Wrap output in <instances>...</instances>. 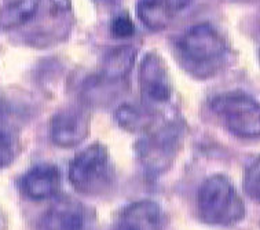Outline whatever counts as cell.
Masks as SVG:
<instances>
[{"instance_id": "cell-1", "label": "cell", "mask_w": 260, "mask_h": 230, "mask_svg": "<svg viewBox=\"0 0 260 230\" xmlns=\"http://www.w3.org/2000/svg\"><path fill=\"white\" fill-rule=\"evenodd\" d=\"M178 51L187 69L200 77H209L220 69L227 55V44L211 24L191 26L178 42Z\"/></svg>"}, {"instance_id": "cell-2", "label": "cell", "mask_w": 260, "mask_h": 230, "mask_svg": "<svg viewBox=\"0 0 260 230\" xmlns=\"http://www.w3.org/2000/svg\"><path fill=\"white\" fill-rule=\"evenodd\" d=\"M200 218L208 225L230 226L245 216V206L233 186L223 175L205 179L197 194Z\"/></svg>"}, {"instance_id": "cell-3", "label": "cell", "mask_w": 260, "mask_h": 230, "mask_svg": "<svg viewBox=\"0 0 260 230\" xmlns=\"http://www.w3.org/2000/svg\"><path fill=\"white\" fill-rule=\"evenodd\" d=\"M69 181L84 196H101L112 188L114 169L108 149L92 143L77 153L69 167Z\"/></svg>"}, {"instance_id": "cell-4", "label": "cell", "mask_w": 260, "mask_h": 230, "mask_svg": "<svg viewBox=\"0 0 260 230\" xmlns=\"http://www.w3.org/2000/svg\"><path fill=\"white\" fill-rule=\"evenodd\" d=\"M213 113L223 126L241 138H260V102L241 91L216 95L211 101Z\"/></svg>"}, {"instance_id": "cell-5", "label": "cell", "mask_w": 260, "mask_h": 230, "mask_svg": "<svg viewBox=\"0 0 260 230\" xmlns=\"http://www.w3.org/2000/svg\"><path fill=\"white\" fill-rule=\"evenodd\" d=\"M183 135L180 124L170 123L150 131L138 142V159L149 177H157L170 168L182 148Z\"/></svg>"}, {"instance_id": "cell-6", "label": "cell", "mask_w": 260, "mask_h": 230, "mask_svg": "<svg viewBox=\"0 0 260 230\" xmlns=\"http://www.w3.org/2000/svg\"><path fill=\"white\" fill-rule=\"evenodd\" d=\"M139 85L147 108L151 109L170 101L172 97V83L160 55L154 52L145 55L139 69Z\"/></svg>"}, {"instance_id": "cell-7", "label": "cell", "mask_w": 260, "mask_h": 230, "mask_svg": "<svg viewBox=\"0 0 260 230\" xmlns=\"http://www.w3.org/2000/svg\"><path fill=\"white\" fill-rule=\"evenodd\" d=\"M90 223L84 204L69 196L57 198L43 216L44 230H87Z\"/></svg>"}, {"instance_id": "cell-8", "label": "cell", "mask_w": 260, "mask_h": 230, "mask_svg": "<svg viewBox=\"0 0 260 230\" xmlns=\"http://www.w3.org/2000/svg\"><path fill=\"white\" fill-rule=\"evenodd\" d=\"M90 122L84 112L77 109H65L58 112L50 123L51 141L61 148L80 145L88 136Z\"/></svg>"}, {"instance_id": "cell-9", "label": "cell", "mask_w": 260, "mask_h": 230, "mask_svg": "<svg viewBox=\"0 0 260 230\" xmlns=\"http://www.w3.org/2000/svg\"><path fill=\"white\" fill-rule=\"evenodd\" d=\"M190 5V0H138L137 14L153 32L170 26L171 22Z\"/></svg>"}, {"instance_id": "cell-10", "label": "cell", "mask_w": 260, "mask_h": 230, "mask_svg": "<svg viewBox=\"0 0 260 230\" xmlns=\"http://www.w3.org/2000/svg\"><path fill=\"white\" fill-rule=\"evenodd\" d=\"M21 188L32 200L54 197L61 188L59 169L52 164L35 165L22 177Z\"/></svg>"}, {"instance_id": "cell-11", "label": "cell", "mask_w": 260, "mask_h": 230, "mask_svg": "<svg viewBox=\"0 0 260 230\" xmlns=\"http://www.w3.org/2000/svg\"><path fill=\"white\" fill-rule=\"evenodd\" d=\"M120 218L139 230H164L166 218L157 203L151 200H139L124 208Z\"/></svg>"}, {"instance_id": "cell-12", "label": "cell", "mask_w": 260, "mask_h": 230, "mask_svg": "<svg viewBox=\"0 0 260 230\" xmlns=\"http://www.w3.org/2000/svg\"><path fill=\"white\" fill-rule=\"evenodd\" d=\"M42 3L43 0H7L0 7V28L13 31L32 22L38 17Z\"/></svg>"}, {"instance_id": "cell-13", "label": "cell", "mask_w": 260, "mask_h": 230, "mask_svg": "<svg viewBox=\"0 0 260 230\" xmlns=\"http://www.w3.org/2000/svg\"><path fill=\"white\" fill-rule=\"evenodd\" d=\"M137 60V50L133 46L113 48L104 58L101 76L108 81H117L127 77Z\"/></svg>"}, {"instance_id": "cell-14", "label": "cell", "mask_w": 260, "mask_h": 230, "mask_svg": "<svg viewBox=\"0 0 260 230\" xmlns=\"http://www.w3.org/2000/svg\"><path fill=\"white\" fill-rule=\"evenodd\" d=\"M118 124L129 132H147L154 126V112L150 108L124 105L116 113Z\"/></svg>"}, {"instance_id": "cell-15", "label": "cell", "mask_w": 260, "mask_h": 230, "mask_svg": "<svg viewBox=\"0 0 260 230\" xmlns=\"http://www.w3.org/2000/svg\"><path fill=\"white\" fill-rule=\"evenodd\" d=\"M244 189L249 197L260 203V157L253 160L252 164L246 168Z\"/></svg>"}, {"instance_id": "cell-16", "label": "cell", "mask_w": 260, "mask_h": 230, "mask_svg": "<svg viewBox=\"0 0 260 230\" xmlns=\"http://www.w3.org/2000/svg\"><path fill=\"white\" fill-rule=\"evenodd\" d=\"M110 32L113 35V38L117 39H124L133 36L135 32V26H134L133 21L128 17L127 14L118 15L112 21L110 25Z\"/></svg>"}, {"instance_id": "cell-17", "label": "cell", "mask_w": 260, "mask_h": 230, "mask_svg": "<svg viewBox=\"0 0 260 230\" xmlns=\"http://www.w3.org/2000/svg\"><path fill=\"white\" fill-rule=\"evenodd\" d=\"M14 145L10 139V136L3 131H0V168L11 164V161L14 160Z\"/></svg>"}, {"instance_id": "cell-18", "label": "cell", "mask_w": 260, "mask_h": 230, "mask_svg": "<svg viewBox=\"0 0 260 230\" xmlns=\"http://www.w3.org/2000/svg\"><path fill=\"white\" fill-rule=\"evenodd\" d=\"M112 230H139V229H137V227L131 225V223H128V222L123 221V219H120V218H118V222L116 223V226H114Z\"/></svg>"}, {"instance_id": "cell-19", "label": "cell", "mask_w": 260, "mask_h": 230, "mask_svg": "<svg viewBox=\"0 0 260 230\" xmlns=\"http://www.w3.org/2000/svg\"><path fill=\"white\" fill-rule=\"evenodd\" d=\"M100 2H102V3H106V5H113V3H116L117 0H100Z\"/></svg>"}]
</instances>
